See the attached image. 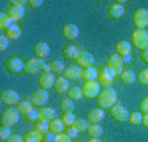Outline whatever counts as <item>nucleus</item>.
Returning a JSON list of instances; mask_svg holds the SVG:
<instances>
[{
	"label": "nucleus",
	"mask_w": 148,
	"mask_h": 142,
	"mask_svg": "<svg viewBox=\"0 0 148 142\" xmlns=\"http://www.w3.org/2000/svg\"><path fill=\"white\" fill-rule=\"evenodd\" d=\"M119 103V94L114 88H102L101 94L97 96V104L101 109H110Z\"/></svg>",
	"instance_id": "1"
},
{
	"label": "nucleus",
	"mask_w": 148,
	"mask_h": 142,
	"mask_svg": "<svg viewBox=\"0 0 148 142\" xmlns=\"http://www.w3.org/2000/svg\"><path fill=\"white\" fill-rule=\"evenodd\" d=\"M27 74H38V73H46L49 71V64L45 63L43 58H33L25 61V69H23Z\"/></svg>",
	"instance_id": "2"
},
{
	"label": "nucleus",
	"mask_w": 148,
	"mask_h": 142,
	"mask_svg": "<svg viewBox=\"0 0 148 142\" xmlns=\"http://www.w3.org/2000/svg\"><path fill=\"white\" fill-rule=\"evenodd\" d=\"M20 119V112L18 109H13V107H8L2 112V117H0V124L7 127H13Z\"/></svg>",
	"instance_id": "3"
},
{
	"label": "nucleus",
	"mask_w": 148,
	"mask_h": 142,
	"mask_svg": "<svg viewBox=\"0 0 148 142\" xmlns=\"http://www.w3.org/2000/svg\"><path fill=\"white\" fill-rule=\"evenodd\" d=\"M117 76L114 74V71H112L107 64L99 69V78H97V81H99V84H101L102 88H112V84H114V79Z\"/></svg>",
	"instance_id": "4"
},
{
	"label": "nucleus",
	"mask_w": 148,
	"mask_h": 142,
	"mask_svg": "<svg viewBox=\"0 0 148 142\" xmlns=\"http://www.w3.org/2000/svg\"><path fill=\"white\" fill-rule=\"evenodd\" d=\"M5 69L10 74H18V73H21V71L25 69V61H23L20 56L13 55V56H10V58H7Z\"/></svg>",
	"instance_id": "5"
},
{
	"label": "nucleus",
	"mask_w": 148,
	"mask_h": 142,
	"mask_svg": "<svg viewBox=\"0 0 148 142\" xmlns=\"http://www.w3.org/2000/svg\"><path fill=\"white\" fill-rule=\"evenodd\" d=\"M132 43L140 51L148 50V32L147 30H135L132 33Z\"/></svg>",
	"instance_id": "6"
},
{
	"label": "nucleus",
	"mask_w": 148,
	"mask_h": 142,
	"mask_svg": "<svg viewBox=\"0 0 148 142\" xmlns=\"http://www.w3.org/2000/svg\"><path fill=\"white\" fill-rule=\"evenodd\" d=\"M132 20L137 26V30H147L148 28V10L147 8H137L133 12Z\"/></svg>",
	"instance_id": "7"
},
{
	"label": "nucleus",
	"mask_w": 148,
	"mask_h": 142,
	"mask_svg": "<svg viewBox=\"0 0 148 142\" xmlns=\"http://www.w3.org/2000/svg\"><path fill=\"white\" fill-rule=\"evenodd\" d=\"M101 91H102V86L99 84V81H87L82 86V96H84L86 99L97 98V96L101 94Z\"/></svg>",
	"instance_id": "8"
},
{
	"label": "nucleus",
	"mask_w": 148,
	"mask_h": 142,
	"mask_svg": "<svg viewBox=\"0 0 148 142\" xmlns=\"http://www.w3.org/2000/svg\"><path fill=\"white\" fill-rule=\"evenodd\" d=\"M0 101L12 107V106H18L21 99H20V94L15 89H3L2 94H0Z\"/></svg>",
	"instance_id": "9"
},
{
	"label": "nucleus",
	"mask_w": 148,
	"mask_h": 142,
	"mask_svg": "<svg viewBox=\"0 0 148 142\" xmlns=\"http://www.w3.org/2000/svg\"><path fill=\"white\" fill-rule=\"evenodd\" d=\"M110 116L119 122H125L128 121V117H130V112L125 106H122L120 103H117L115 106H112L110 107Z\"/></svg>",
	"instance_id": "10"
},
{
	"label": "nucleus",
	"mask_w": 148,
	"mask_h": 142,
	"mask_svg": "<svg viewBox=\"0 0 148 142\" xmlns=\"http://www.w3.org/2000/svg\"><path fill=\"white\" fill-rule=\"evenodd\" d=\"M30 101L33 103V106L35 107H43V106H46V103L49 101V94H48L46 89H36L32 93V98H30Z\"/></svg>",
	"instance_id": "11"
},
{
	"label": "nucleus",
	"mask_w": 148,
	"mask_h": 142,
	"mask_svg": "<svg viewBox=\"0 0 148 142\" xmlns=\"http://www.w3.org/2000/svg\"><path fill=\"white\" fill-rule=\"evenodd\" d=\"M107 66L114 71L115 76H120V74L123 73V58L119 56L117 53H114V55H110L109 60H107Z\"/></svg>",
	"instance_id": "12"
},
{
	"label": "nucleus",
	"mask_w": 148,
	"mask_h": 142,
	"mask_svg": "<svg viewBox=\"0 0 148 142\" xmlns=\"http://www.w3.org/2000/svg\"><path fill=\"white\" fill-rule=\"evenodd\" d=\"M76 63H77V66H81L82 69H86V68H92L94 66V56H92V53H89V51H86V50H81L79 51V55H77V58L74 60Z\"/></svg>",
	"instance_id": "13"
},
{
	"label": "nucleus",
	"mask_w": 148,
	"mask_h": 142,
	"mask_svg": "<svg viewBox=\"0 0 148 142\" xmlns=\"http://www.w3.org/2000/svg\"><path fill=\"white\" fill-rule=\"evenodd\" d=\"M54 83H56V78H54V74L49 73V71L41 73L38 76V84H40L41 89H46V91L51 89V88H54Z\"/></svg>",
	"instance_id": "14"
},
{
	"label": "nucleus",
	"mask_w": 148,
	"mask_h": 142,
	"mask_svg": "<svg viewBox=\"0 0 148 142\" xmlns=\"http://www.w3.org/2000/svg\"><path fill=\"white\" fill-rule=\"evenodd\" d=\"M63 76H64V78H68L69 81L81 79V78H82V68L77 66V64H71V66H68V68L64 69Z\"/></svg>",
	"instance_id": "15"
},
{
	"label": "nucleus",
	"mask_w": 148,
	"mask_h": 142,
	"mask_svg": "<svg viewBox=\"0 0 148 142\" xmlns=\"http://www.w3.org/2000/svg\"><path fill=\"white\" fill-rule=\"evenodd\" d=\"M63 37L68 40V42H73L79 37V28L76 23H66L63 26Z\"/></svg>",
	"instance_id": "16"
},
{
	"label": "nucleus",
	"mask_w": 148,
	"mask_h": 142,
	"mask_svg": "<svg viewBox=\"0 0 148 142\" xmlns=\"http://www.w3.org/2000/svg\"><path fill=\"white\" fill-rule=\"evenodd\" d=\"M5 13L16 23V21H20L21 18L25 17V7H21V5H12V3H10L8 10H7Z\"/></svg>",
	"instance_id": "17"
},
{
	"label": "nucleus",
	"mask_w": 148,
	"mask_h": 142,
	"mask_svg": "<svg viewBox=\"0 0 148 142\" xmlns=\"http://www.w3.org/2000/svg\"><path fill=\"white\" fill-rule=\"evenodd\" d=\"M38 116H40V121L51 122L53 119H56V111L49 106H43V107L38 109Z\"/></svg>",
	"instance_id": "18"
},
{
	"label": "nucleus",
	"mask_w": 148,
	"mask_h": 142,
	"mask_svg": "<svg viewBox=\"0 0 148 142\" xmlns=\"http://www.w3.org/2000/svg\"><path fill=\"white\" fill-rule=\"evenodd\" d=\"M107 13H109V18H112V20H120L122 17H123V13H125V8H123L122 3L115 2V3H112V5L109 7Z\"/></svg>",
	"instance_id": "19"
},
{
	"label": "nucleus",
	"mask_w": 148,
	"mask_h": 142,
	"mask_svg": "<svg viewBox=\"0 0 148 142\" xmlns=\"http://www.w3.org/2000/svg\"><path fill=\"white\" fill-rule=\"evenodd\" d=\"M81 50H82V48L77 46V45H71V43H68V45H64L63 46V56L66 60H76Z\"/></svg>",
	"instance_id": "20"
},
{
	"label": "nucleus",
	"mask_w": 148,
	"mask_h": 142,
	"mask_svg": "<svg viewBox=\"0 0 148 142\" xmlns=\"http://www.w3.org/2000/svg\"><path fill=\"white\" fill-rule=\"evenodd\" d=\"M104 117H106L104 109H101V107H95V109H90L89 111V114H87V121H89L90 124H101Z\"/></svg>",
	"instance_id": "21"
},
{
	"label": "nucleus",
	"mask_w": 148,
	"mask_h": 142,
	"mask_svg": "<svg viewBox=\"0 0 148 142\" xmlns=\"http://www.w3.org/2000/svg\"><path fill=\"white\" fill-rule=\"evenodd\" d=\"M69 79L64 78V76H59L56 78V83H54V91L58 93V94H68L69 91Z\"/></svg>",
	"instance_id": "22"
},
{
	"label": "nucleus",
	"mask_w": 148,
	"mask_h": 142,
	"mask_svg": "<svg viewBox=\"0 0 148 142\" xmlns=\"http://www.w3.org/2000/svg\"><path fill=\"white\" fill-rule=\"evenodd\" d=\"M33 51H35V55H36V58H46L48 55H49V45H48L46 42H38L35 46H33Z\"/></svg>",
	"instance_id": "23"
},
{
	"label": "nucleus",
	"mask_w": 148,
	"mask_h": 142,
	"mask_svg": "<svg viewBox=\"0 0 148 142\" xmlns=\"http://www.w3.org/2000/svg\"><path fill=\"white\" fill-rule=\"evenodd\" d=\"M49 132H53L54 136H58V134H63L66 132V126H64V122L61 119H53V121L49 122Z\"/></svg>",
	"instance_id": "24"
},
{
	"label": "nucleus",
	"mask_w": 148,
	"mask_h": 142,
	"mask_svg": "<svg viewBox=\"0 0 148 142\" xmlns=\"http://www.w3.org/2000/svg\"><path fill=\"white\" fill-rule=\"evenodd\" d=\"M115 50H117V55L123 58V56H128V55L132 53V45L128 42H123V40H122V42H119L115 45Z\"/></svg>",
	"instance_id": "25"
},
{
	"label": "nucleus",
	"mask_w": 148,
	"mask_h": 142,
	"mask_svg": "<svg viewBox=\"0 0 148 142\" xmlns=\"http://www.w3.org/2000/svg\"><path fill=\"white\" fill-rule=\"evenodd\" d=\"M33 103L30 99H21L20 104L16 106V109H18V112H20V116H28L30 112L33 111Z\"/></svg>",
	"instance_id": "26"
},
{
	"label": "nucleus",
	"mask_w": 148,
	"mask_h": 142,
	"mask_svg": "<svg viewBox=\"0 0 148 142\" xmlns=\"http://www.w3.org/2000/svg\"><path fill=\"white\" fill-rule=\"evenodd\" d=\"M49 64V73H53L54 76H59V74L64 73V69H66V66H64V63L61 61V60H54V61H51Z\"/></svg>",
	"instance_id": "27"
},
{
	"label": "nucleus",
	"mask_w": 148,
	"mask_h": 142,
	"mask_svg": "<svg viewBox=\"0 0 148 142\" xmlns=\"http://www.w3.org/2000/svg\"><path fill=\"white\" fill-rule=\"evenodd\" d=\"M97 78H99V69L97 68H86V69H82V78L81 79H84L86 83L87 81H97Z\"/></svg>",
	"instance_id": "28"
},
{
	"label": "nucleus",
	"mask_w": 148,
	"mask_h": 142,
	"mask_svg": "<svg viewBox=\"0 0 148 142\" xmlns=\"http://www.w3.org/2000/svg\"><path fill=\"white\" fill-rule=\"evenodd\" d=\"M119 78H120V81H122L123 84L130 86V84H133L135 81H137V74L133 73L132 69H123V73H122Z\"/></svg>",
	"instance_id": "29"
},
{
	"label": "nucleus",
	"mask_w": 148,
	"mask_h": 142,
	"mask_svg": "<svg viewBox=\"0 0 148 142\" xmlns=\"http://www.w3.org/2000/svg\"><path fill=\"white\" fill-rule=\"evenodd\" d=\"M5 35H7V38H8V40H18V38L21 37L20 25H18V23H13V25H12L10 28L5 32Z\"/></svg>",
	"instance_id": "30"
},
{
	"label": "nucleus",
	"mask_w": 148,
	"mask_h": 142,
	"mask_svg": "<svg viewBox=\"0 0 148 142\" xmlns=\"http://www.w3.org/2000/svg\"><path fill=\"white\" fill-rule=\"evenodd\" d=\"M25 142H43V132L32 129L25 134Z\"/></svg>",
	"instance_id": "31"
},
{
	"label": "nucleus",
	"mask_w": 148,
	"mask_h": 142,
	"mask_svg": "<svg viewBox=\"0 0 148 142\" xmlns=\"http://www.w3.org/2000/svg\"><path fill=\"white\" fill-rule=\"evenodd\" d=\"M87 134L90 136V139H101V136L104 134V127L101 124H90L87 129Z\"/></svg>",
	"instance_id": "32"
},
{
	"label": "nucleus",
	"mask_w": 148,
	"mask_h": 142,
	"mask_svg": "<svg viewBox=\"0 0 148 142\" xmlns=\"http://www.w3.org/2000/svg\"><path fill=\"white\" fill-rule=\"evenodd\" d=\"M68 98L73 99V101L82 99V98H84V96H82V88H81V86H71L69 91H68Z\"/></svg>",
	"instance_id": "33"
},
{
	"label": "nucleus",
	"mask_w": 148,
	"mask_h": 142,
	"mask_svg": "<svg viewBox=\"0 0 148 142\" xmlns=\"http://www.w3.org/2000/svg\"><path fill=\"white\" fill-rule=\"evenodd\" d=\"M13 23H15V21L12 20L7 13H2V15H0V30H2V33H5Z\"/></svg>",
	"instance_id": "34"
},
{
	"label": "nucleus",
	"mask_w": 148,
	"mask_h": 142,
	"mask_svg": "<svg viewBox=\"0 0 148 142\" xmlns=\"http://www.w3.org/2000/svg\"><path fill=\"white\" fill-rule=\"evenodd\" d=\"M59 107H61V111H63V112H74L76 103H74L73 99H69V98H66V99H63V101H61V104H59Z\"/></svg>",
	"instance_id": "35"
},
{
	"label": "nucleus",
	"mask_w": 148,
	"mask_h": 142,
	"mask_svg": "<svg viewBox=\"0 0 148 142\" xmlns=\"http://www.w3.org/2000/svg\"><path fill=\"white\" fill-rule=\"evenodd\" d=\"M90 122L87 121V119H76V122H74V129L77 132H87V129H89Z\"/></svg>",
	"instance_id": "36"
},
{
	"label": "nucleus",
	"mask_w": 148,
	"mask_h": 142,
	"mask_svg": "<svg viewBox=\"0 0 148 142\" xmlns=\"http://www.w3.org/2000/svg\"><path fill=\"white\" fill-rule=\"evenodd\" d=\"M61 121L64 122V126L66 127H73L74 122H76V116H74V112H63Z\"/></svg>",
	"instance_id": "37"
},
{
	"label": "nucleus",
	"mask_w": 148,
	"mask_h": 142,
	"mask_svg": "<svg viewBox=\"0 0 148 142\" xmlns=\"http://www.w3.org/2000/svg\"><path fill=\"white\" fill-rule=\"evenodd\" d=\"M142 119H143V114L142 112H130V117H128V122L137 126V124H142Z\"/></svg>",
	"instance_id": "38"
},
{
	"label": "nucleus",
	"mask_w": 148,
	"mask_h": 142,
	"mask_svg": "<svg viewBox=\"0 0 148 142\" xmlns=\"http://www.w3.org/2000/svg\"><path fill=\"white\" fill-rule=\"evenodd\" d=\"M137 81L140 84H143V86H148V68L142 69V71L137 74Z\"/></svg>",
	"instance_id": "39"
},
{
	"label": "nucleus",
	"mask_w": 148,
	"mask_h": 142,
	"mask_svg": "<svg viewBox=\"0 0 148 142\" xmlns=\"http://www.w3.org/2000/svg\"><path fill=\"white\" fill-rule=\"evenodd\" d=\"M33 129H36V131H40V132H49V122H45V121H36L35 122V127Z\"/></svg>",
	"instance_id": "40"
},
{
	"label": "nucleus",
	"mask_w": 148,
	"mask_h": 142,
	"mask_svg": "<svg viewBox=\"0 0 148 142\" xmlns=\"http://www.w3.org/2000/svg\"><path fill=\"white\" fill-rule=\"evenodd\" d=\"M12 136V129L7 126H2V129H0V141L2 142H7L8 139H10Z\"/></svg>",
	"instance_id": "41"
},
{
	"label": "nucleus",
	"mask_w": 148,
	"mask_h": 142,
	"mask_svg": "<svg viewBox=\"0 0 148 142\" xmlns=\"http://www.w3.org/2000/svg\"><path fill=\"white\" fill-rule=\"evenodd\" d=\"M54 142H73V141H71V137L66 132H63V134H58V136L54 137Z\"/></svg>",
	"instance_id": "42"
},
{
	"label": "nucleus",
	"mask_w": 148,
	"mask_h": 142,
	"mask_svg": "<svg viewBox=\"0 0 148 142\" xmlns=\"http://www.w3.org/2000/svg\"><path fill=\"white\" fill-rule=\"evenodd\" d=\"M25 119L35 124V122H36V121H40V116H38V112H36V111H32V112H30L28 116H25Z\"/></svg>",
	"instance_id": "43"
},
{
	"label": "nucleus",
	"mask_w": 148,
	"mask_h": 142,
	"mask_svg": "<svg viewBox=\"0 0 148 142\" xmlns=\"http://www.w3.org/2000/svg\"><path fill=\"white\" fill-rule=\"evenodd\" d=\"M8 38H7V35L5 33H2V37H0V50L3 51V50H7V46H8Z\"/></svg>",
	"instance_id": "44"
},
{
	"label": "nucleus",
	"mask_w": 148,
	"mask_h": 142,
	"mask_svg": "<svg viewBox=\"0 0 148 142\" xmlns=\"http://www.w3.org/2000/svg\"><path fill=\"white\" fill-rule=\"evenodd\" d=\"M140 112L142 114H148V98L142 99V103H140Z\"/></svg>",
	"instance_id": "45"
},
{
	"label": "nucleus",
	"mask_w": 148,
	"mask_h": 142,
	"mask_svg": "<svg viewBox=\"0 0 148 142\" xmlns=\"http://www.w3.org/2000/svg\"><path fill=\"white\" fill-rule=\"evenodd\" d=\"M7 142H25V137H21L20 134H12Z\"/></svg>",
	"instance_id": "46"
},
{
	"label": "nucleus",
	"mask_w": 148,
	"mask_h": 142,
	"mask_svg": "<svg viewBox=\"0 0 148 142\" xmlns=\"http://www.w3.org/2000/svg\"><path fill=\"white\" fill-rule=\"evenodd\" d=\"M54 134L53 132H45L43 134V142H54Z\"/></svg>",
	"instance_id": "47"
},
{
	"label": "nucleus",
	"mask_w": 148,
	"mask_h": 142,
	"mask_svg": "<svg viewBox=\"0 0 148 142\" xmlns=\"http://www.w3.org/2000/svg\"><path fill=\"white\" fill-rule=\"evenodd\" d=\"M28 5L32 7V8H38V7L43 5V0H30V2H28Z\"/></svg>",
	"instance_id": "48"
},
{
	"label": "nucleus",
	"mask_w": 148,
	"mask_h": 142,
	"mask_svg": "<svg viewBox=\"0 0 148 142\" xmlns=\"http://www.w3.org/2000/svg\"><path fill=\"white\" fill-rule=\"evenodd\" d=\"M140 60H142L143 63H148V50H143V51H140Z\"/></svg>",
	"instance_id": "49"
},
{
	"label": "nucleus",
	"mask_w": 148,
	"mask_h": 142,
	"mask_svg": "<svg viewBox=\"0 0 148 142\" xmlns=\"http://www.w3.org/2000/svg\"><path fill=\"white\" fill-rule=\"evenodd\" d=\"M66 134H68V136H69V137H71V139H73V137H74V136H76V134H79V132L76 131V129H74V127H69V131H68V132H66Z\"/></svg>",
	"instance_id": "50"
},
{
	"label": "nucleus",
	"mask_w": 148,
	"mask_h": 142,
	"mask_svg": "<svg viewBox=\"0 0 148 142\" xmlns=\"http://www.w3.org/2000/svg\"><path fill=\"white\" fill-rule=\"evenodd\" d=\"M142 124L148 129V114H143V119H142Z\"/></svg>",
	"instance_id": "51"
},
{
	"label": "nucleus",
	"mask_w": 148,
	"mask_h": 142,
	"mask_svg": "<svg viewBox=\"0 0 148 142\" xmlns=\"http://www.w3.org/2000/svg\"><path fill=\"white\" fill-rule=\"evenodd\" d=\"M89 142H102V141H101V139H90Z\"/></svg>",
	"instance_id": "52"
}]
</instances>
